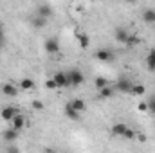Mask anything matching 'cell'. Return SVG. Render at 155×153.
<instances>
[{"label":"cell","mask_w":155,"mask_h":153,"mask_svg":"<svg viewBox=\"0 0 155 153\" xmlns=\"http://www.w3.org/2000/svg\"><path fill=\"white\" fill-rule=\"evenodd\" d=\"M128 2H135V0H128Z\"/></svg>","instance_id":"f546056e"},{"label":"cell","mask_w":155,"mask_h":153,"mask_svg":"<svg viewBox=\"0 0 155 153\" xmlns=\"http://www.w3.org/2000/svg\"><path fill=\"white\" fill-rule=\"evenodd\" d=\"M117 90L119 92H132V83L128 79H121V81H117Z\"/></svg>","instance_id":"7c38bea8"},{"label":"cell","mask_w":155,"mask_h":153,"mask_svg":"<svg viewBox=\"0 0 155 153\" xmlns=\"http://www.w3.org/2000/svg\"><path fill=\"white\" fill-rule=\"evenodd\" d=\"M112 96H114V88H110L108 85L103 86V88H99V97H101V99H108V97H112Z\"/></svg>","instance_id":"5bb4252c"},{"label":"cell","mask_w":155,"mask_h":153,"mask_svg":"<svg viewBox=\"0 0 155 153\" xmlns=\"http://www.w3.org/2000/svg\"><path fill=\"white\" fill-rule=\"evenodd\" d=\"M52 79L56 81V85H58V88H65V86H71V81H69V76L65 74V72H56Z\"/></svg>","instance_id":"3957f363"},{"label":"cell","mask_w":155,"mask_h":153,"mask_svg":"<svg viewBox=\"0 0 155 153\" xmlns=\"http://www.w3.org/2000/svg\"><path fill=\"white\" fill-rule=\"evenodd\" d=\"M2 92H4L5 96H9V97H15V96L18 94V88H16L15 85H11V83H5V85L2 86Z\"/></svg>","instance_id":"52a82bcc"},{"label":"cell","mask_w":155,"mask_h":153,"mask_svg":"<svg viewBox=\"0 0 155 153\" xmlns=\"http://www.w3.org/2000/svg\"><path fill=\"white\" fill-rule=\"evenodd\" d=\"M33 24H35V27H38V29H41L45 24H47V18L45 16H36V18H33Z\"/></svg>","instance_id":"44dd1931"},{"label":"cell","mask_w":155,"mask_h":153,"mask_svg":"<svg viewBox=\"0 0 155 153\" xmlns=\"http://www.w3.org/2000/svg\"><path fill=\"white\" fill-rule=\"evenodd\" d=\"M24 124H25V119H24V115L16 114L13 119H11V128H15V130H18V132L24 128Z\"/></svg>","instance_id":"8992f818"},{"label":"cell","mask_w":155,"mask_h":153,"mask_svg":"<svg viewBox=\"0 0 155 153\" xmlns=\"http://www.w3.org/2000/svg\"><path fill=\"white\" fill-rule=\"evenodd\" d=\"M126 128H128V126H126L124 122H117V124L112 126V133L117 135V137H123V135H124V132H126Z\"/></svg>","instance_id":"30bf717a"},{"label":"cell","mask_w":155,"mask_h":153,"mask_svg":"<svg viewBox=\"0 0 155 153\" xmlns=\"http://www.w3.org/2000/svg\"><path fill=\"white\" fill-rule=\"evenodd\" d=\"M71 105H72V108L78 110L79 114L85 110V101H83V99H74V101H71Z\"/></svg>","instance_id":"e0dca14e"},{"label":"cell","mask_w":155,"mask_h":153,"mask_svg":"<svg viewBox=\"0 0 155 153\" xmlns=\"http://www.w3.org/2000/svg\"><path fill=\"white\" fill-rule=\"evenodd\" d=\"M96 58L99 60V61H105V63H110V61H114V52L110 50V49H97V52H96Z\"/></svg>","instance_id":"7a4b0ae2"},{"label":"cell","mask_w":155,"mask_h":153,"mask_svg":"<svg viewBox=\"0 0 155 153\" xmlns=\"http://www.w3.org/2000/svg\"><path fill=\"white\" fill-rule=\"evenodd\" d=\"M144 92H146V88L143 85H132V94L134 96H144Z\"/></svg>","instance_id":"d6986e66"},{"label":"cell","mask_w":155,"mask_h":153,"mask_svg":"<svg viewBox=\"0 0 155 153\" xmlns=\"http://www.w3.org/2000/svg\"><path fill=\"white\" fill-rule=\"evenodd\" d=\"M38 15H40V16H45V18H49V16L52 15V9H51L47 4H41V5L38 7Z\"/></svg>","instance_id":"2e32d148"},{"label":"cell","mask_w":155,"mask_h":153,"mask_svg":"<svg viewBox=\"0 0 155 153\" xmlns=\"http://www.w3.org/2000/svg\"><path fill=\"white\" fill-rule=\"evenodd\" d=\"M67 76H69V81H71V86H78V85H83L85 83V74L81 70H78V69L67 72Z\"/></svg>","instance_id":"6da1fadb"},{"label":"cell","mask_w":155,"mask_h":153,"mask_svg":"<svg viewBox=\"0 0 155 153\" xmlns=\"http://www.w3.org/2000/svg\"><path fill=\"white\" fill-rule=\"evenodd\" d=\"M33 108L35 110H43V103L41 101H33Z\"/></svg>","instance_id":"484cf974"},{"label":"cell","mask_w":155,"mask_h":153,"mask_svg":"<svg viewBox=\"0 0 155 153\" xmlns=\"http://www.w3.org/2000/svg\"><path fill=\"white\" fill-rule=\"evenodd\" d=\"M45 86H47V88H49V90H54V88H58V85H56V81H54V79H52V77H51V79H47V81H45Z\"/></svg>","instance_id":"cb8c5ba5"},{"label":"cell","mask_w":155,"mask_h":153,"mask_svg":"<svg viewBox=\"0 0 155 153\" xmlns=\"http://www.w3.org/2000/svg\"><path fill=\"white\" fill-rule=\"evenodd\" d=\"M18 130H15V128H9V130H5L4 132V139L5 141H9V142H13V141H16L18 139Z\"/></svg>","instance_id":"9c48e42d"},{"label":"cell","mask_w":155,"mask_h":153,"mask_svg":"<svg viewBox=\"0 0 155 153\" xmlns=\"http://www.w3.org/2000/svg\"><path fill=\"white\" fill-rule=\"evenodd\" d=\"M65 115H67V117H69L71 121H78V119H79V112L72 108V105H71V103H69V105L65 106Z\"/></svg>","instance_id":"8fae6325"},{"label":"cell","mask_w":155,"mask_h":153,"mask_svg":"<svg viewBox=\"0 0 155 153\" xmlns=\"http://www.w3.org/2000/svg\"><path fill=\"white\" fill-rule=\"evenodd\" d=\"M128 36H130L128 31H124V29H116V40L117 41H121V43H128Z\"/></svg>","instance_id":"4fadbf2b"},{"label":"cell","mask_w":155,"mask_h":153,"mask_svg":"<svg viewBox=\"0 0 155 153\" xmlns=\"http://www.w3.org/2000/svg\"><path fill=\"white\" fill-rule=\"evenodd\" d=\"M153 15H155L153 9H146V11L143 13V18H144V22H148V24H153Z\"/></svg>","instance_id":"ffe728a7"},{"label":"cell","mask_w":155,"mask_h":153,"mask_svg":"<svg viewBox=\"0 0 155 153\" xmlns=\"http://www.w3.org/2000/svg\"><path fill=\"white\" fill-rule=\"evenodd\" d=\"M146 105H148V110H150V112H152V114L155 115V97H153V99H150V101H148Z\"/></svg>","instance_id":"d4e9b609"},{"label":"cell","mask_w":155,"mask_h":153,"mask_svg":"<svg viewBox=\"0 0 155 153\" xmlns=\"http://www.w3.org/2000/svg\"><path fill=\"white\" fill-rule=\"evenodd\" d=\"M76 38H78V43H79L81 49H88L90 40H88V36H87L85 33H76Z\"/></svg>","instance_id":"ba28073f"},{"label":"cell","mask_w":155,"mask_h":153,"mask_svg":"<svg viewBox=\"0 0 155 153\" xmlns=\"http://www.w3.org/2000/svg\"><path fill=\"white\" fill-rule=\"evenodd\" d=\"M45 50L49 52V54H58L60 52V43H58V40L56 38H49L45 41Z\"/></svg>","instance_id":"277c9868"},{"label":"cell","mask_w":155,"mask_h":153,"mask_svg":"<svg viewBox=\"0 0 155 153\" xmlns=\"http://www.w3.org/2000/svg\"><path fill=\"white\" fill-rule=\"evenodd\" d=\"M153 24H155V15H153Z\"/></svg>","instance_id":"f1b7e54d"},{"label":"cell","mask_w":155,"mask_h":153,"mask_svg":"<svg viewBox=\"0 0 155 153\" xmlns=\"http://www.w3.org/2000/svg\"><path fill=\"white\" fill-rule=\"evenodd\" d=\"M107 85H108V81H107V77H97V79H96V86H97V88H103V86H107Z\"/></svg>","instance_id":"603a6c76"},{"label":"cell","mask_w":155,"mask_h":153,"mask_svg":"<svg viewBox=\"0 0 155 153\" xmlns=\"http://www.w3.org/2000/svg\"><path fill=\"white\" fill-rule=\"evenodd\" d=\"M0 40H4V27H2V24H0Z\"/></svg>","instance_id":"83f0119b"},{"label":"cell","mask_w":155,"mask_h":153,"mask_svg":"<svg viewBox=\"0 0 155 153\" xmlns=\"http://www.w3.org/2000/svg\"><path fill=\"white\" fill-rule=\"evenodd\" d=\"M146 63H148V69H150V70H155V49L150 50V54H148V58H146Z\"/></svg>","instance_id":"ac0fdd59"},{"label":"cell","mask_w":155,"mask_h":153,"mask_svg":"<svg viewBox=\"0 0 155 153\" xmlns=\"http://www.w3.org/2000/svg\"><path fill=\"white\" fill-rule=\"evenodd\" d=\"M137 137V133L134 132V130H130V128H126V132H124V135H123V139H128V141H134Z\"/></svg>","instance_id":"7402d4cb"},{"label":"cell","mask_w":155,"mask_h":153,"mask_svg":"<svg viewBox=\"0 0 155 153\" xmlns=\"http://www.w3.org/2000/svg\"><path fill=\"white\" fill-rule=\"evenodd\" d=\"M20 88H24V90H33V88H35V81L29 79V77H24V79H20Z\"/></svg>","instance_id":"9a60e30c"},{"label":"cell","mask_w":155,"mask_h":153,"mask_svg":"<svg viewBox=\"0 0 155 153\" xmlns=\"http://www.w3.org/2000/svg\"><path fill=\"white\" fill-rule=\"evenodd\" d=\"M137 108H139V112H146V110H148V105H146V103H139Z\"/></svg>","instance_id":"4316f807"},{"label":"cell","mask_w":155,"mask_h":153,"mask_svg":"<svg viewBox=\"0 0 155 153\" xmlns=\"http://www.w3.org/2000/svg\"><path fill=\"white\" fill-rule=\"evenodd\" d=\"M16 114H18V112H16L15 106H4V108L0 110V117H2L4 121H9V122H11V119H13Z\"/></svg>","instance_id":"5b68a950"}]
</instances>
